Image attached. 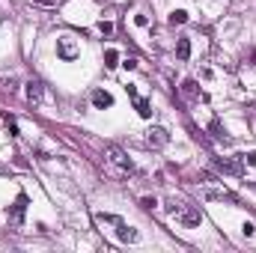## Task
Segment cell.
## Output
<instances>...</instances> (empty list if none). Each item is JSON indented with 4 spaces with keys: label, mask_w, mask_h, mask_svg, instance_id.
I'll list each match as a JSON object with an SVG mask.
<instances>
[{
    "label": "cell",
    "mask_w": 256,
    "mask_h": 253,
    "mask_svg": "<svg viewBox=\"0 0 256 253\" xmlns=\"http://www.w3.org/2000/svg\"><path fill=\"white\" fill-rule=\"evenodd\" d=\"M98 221L114 224V227H116V238H119V241H125V244H134V241H137V230H131L122 218H114V214H98Z\"/></svg>",
    "instance_id": "obj_1"
},
{
    "label": "cell",
    "mask_w": 256,
    "mask_h": 253,
    "mask_svg": "<svg viewBox=\"0 0 256 253\" xmlns=\"http://www.w3.org/2000/svg\"><path fill=\"white\" fill-rule=\"evenodd\" d=\"M107 161H111L119 173H131L134 167H131V161L125 158V152L119 149V146H107Z\"/></svg>",
    "instance_id": "obj_2"
},
{
    "label": "cell",
    "mask_w": 256,
    "mask_h": 253,
    "mask_svg": "<svg viewBox=\"0 0 256 253\" xmlns=\"http://www.w3.org/2000/svg\"><path fill=\"white\" fill-rule=\"evenodd\" d=\"M24 214H27V194H18L15 203L9 206V224H24Z\"/></svg>",
    "instance_id": "obj_3"
},
{
    "label": "cell",
    "mask_w": 256,
    "mask_h": 253,
    "mask_svg": "<svg viewBox=\"0 0 256 253\" xmlns=\"http://www.w3.org/2000/svg\"><path fill=\"white\" fill-rule=\"evenodd\" d=\"M176 218H179V224H185V227H200L203 214H200L197 208H191V206H182V208L176 211Z\"/></svg>",
    "instance_id": "obj_4"
},
{
    "label": "cell",
    "mask_w": 256,
    "mask_h": 253,
    "mask_svg": "<svg viewBox=\"0 0 256 253\" xmlns=\"http://www.w3.org/2000/svg\"><path fill=\"white\" fill-rule=\"evenodd\" d=\"M78 54H81V51L75 48V42H71L69 36H60V39H57V57H60V60H75Z\"/></svg>",
    "instance_id": "obj_5"
},
{
    "label": "cell",
    "mask_w": 256,
    "mask_h": 253,
    "mask_svg": "<svg viewBox=\"0 0 256 253\" xmlns=\"http://www.w3.org/2000/svg\"><path fill=\"white\" fill-rule=\"evenodd\" d=\"M146 143H149L152 149H161V146H167V143H170V134H167V128H149V131H146Z\"/></svg>",
    "instance_id": "obj_6"
},
{
    "label": "cell",
    "mask_w": 256,
    "mask_h": 253,
    "mask_svg": "<svg viewBox=\"0 0 256 253\" xmlns=\"http://www.w3.org/2000/svg\"><path fill=\"white\" fill-rule=\"evenodd\" d=\"M111 104H114V95L107 90H95L93 92V107L95 111H104V107H111Z\"/></svg>",
    "instance_id": "obj_7"
},
{
    "label": "cell",
    "mask_w": 256,
    "mask_h": 253,
    "mask_svg": "<svg viewBox=\"0 0 256 253\" xmlns=\"http://www.w3.org/2000/svg\"><path fill=\"white\" fill-rule=\"evenodd\" d=\"M27 98H30L33 104H39V101L45 98V87H42L39 81H30V84H27Z\"/></svg>",
    "instance_id": "obj_8"
},
{
    "label": "cell",
    "mask_w": 256,
    "mask_h": 253,
    "mask_svg": "<svg viewBox=\"0 0 256 253\" xmlns=\"http://www.w3.org/2000/svg\"><path fill=\"white\" fill-rule=\"evenodd\" d=\"M182 95H185L188 101H200V98H203V92H200L197 81H185V84H182Z\"/></svg>",
    "instance_id": "obj_9"
},
{
    "label": "cell",
    "mask_w": 256,
    "mask_h": 253,
    "mask_svg": "<svg viewBox=\"0 0 256 253\" xmlns=\"http://www.w3.org/2000/svg\"><path fill=\"white\" fill-rule=\"evenodd\" d=\"M176 54H179V60H188L191 57V39H188V36H182V39L176 42Z\"/></svg>",
    "instance_id": "obj_10"
},
{
    "label": "cell",
    "mask_w": 256,
    "mask_h": 253,
    "mask_svg": "<svg viewBox=\"0 0 256 253\" xmlns=\"http://www.w3.org/2000/svg\"><path fill=\"white\" fill-rule=\"evenodd\" d=\"M134 107H137V114H140L143 119H149V116H152V104L146 101V98H140V95H137V98H134Z\"/></svg>",
    "instance_id": "obj_11"
},
{
    "label": "cell",
    "mask_w": 256,
    "mask_h": 253,
    "mask_svg": "<svg viewBox=\"0 0 256 253\" xmlns=\"http://www.w3.org/2000/svg\"><path fill=\"white\" fill-rule=\"evenodd\" d=\"M104 66H107V69H116V66H119V51H116V48H111V51L104 54Z\"/></svg>",
    "instance_id": "obj_12"
},
{
    "label": "cell",
    "mask_w": 256,
    "mask_h": 253,
    "mask_svg": "<svg viewBox=\"0 0 256 253\" xmlns=\"http://www.w3.org/2000/svg\"><path fill=\"white\" fill-rule=\"evenodd\" d=\"M185 21H188V12H182V9H176L170 15V24H185Z\"/></svg>",
    "instance_id": "obj_13"
},
{
    "label": "cell",
    "mask_w": 256,
    "mask_h": 253,
    "mask_svg": "<svg viewBox=\"0 0 256 253\" xmlns=\"http://www.w3.org/2000/svg\"><path fill=\"white\" fill-rule=\"evenodd\" d=\"M241 164H244V167H256V152H247V155H241Z\"/></svg>",
    "instance_id": "obj_14"
},
{
    "label": "cell",
    "mask_w": 256,
    "mask_h": 253,
    "mask_svg": "<svg viewBox=\"0 0 256 253\" xmlns=\"http://www.w3.org/2000/svg\"><path fill=\"white\" fill-rule=\"evenodd\" d=\"M211 134H214L217 140H227V137H224V128H221V122H211Z\"/></svg>",
    "instance_id": "obj_15"
},
{
    "label": "cell",
    "mask_w": 256,
    "mask_h": 253,
    "mask_svg": "<svg viewBox=\"0 0 256 253\" xmlns=\"http://www.w3.org/2000/svg\"><path fill=\"white\" fill-rule=\"evenodd\" d=\"M3 119H6V125H9V131H12V134H18V125H15V116H9V114H3Z\"/></svg>",
    "instance_id": "obj_16"
},
{
    "label": "cell",
    "mask_w": 256,
    "mask_h": 253,
    "mask_svg": "<svg viewBox=\"0 0 256 253\" xmlns=\"http://www.w3.org/2000/svg\"><path fill=\"white\" fill-rule=\"evenodd\" d=\"M98 30H101L104 36H111V33H114V24H111V21H101V24H98Z\"/></svg>",
    "instance_id": "obj_17"
},
{
    "label": "cell",
    "mask_w": 256,
    "mask_h": 253,
    "mask_svg": "<svg viewBox=\"0 0 256 253\" xmlns=\"http://www.w3.org/2000/svg\"><path fill=\"white\" fill-rule=\"evenodd\" d=\"M140 206H143V208H155V200H152V197H143Z\"/></svg>",
    "instance_id": "obj_18"
},
{
    "label": "cell",
    "mask_w": 256,
    "mask_h": 253,
    "mask_svg": "<svg viewBox=\"0 0 256 253\" xmlns=\"http://www.w3.org/2000/svg\"><path fill=\"white\" fill-rule=\"evenodd\" d=\"M134 24H137V27H146V24H149V18H146V15H137Z\"/></svg>",
    "instance_id": "obj_19"
},
{
    "label": "cell",
    "mask_w": 256,
    "mask_h": 253,
    "mask_svg": "<svg viewBox=\"0 0 256 253\" xmlns=\"http://www.w3.org/2000/svg\"><path fill=\"white\" fill-rule=\"evenodd\" d=\"M122 66H125V69H137V60H134V57H128V60H125Z\"/></svg>",
    "instance_id": "obj_20"
},
{
    "label": "cell",
    "mask_w": 256,
    "mask_h": 253,
    "mask_svg": "<svg viewBox=\"0 0 256 253\" xmlns=\"http://www.w3.org/2000/svg\"><path fill=\"white\" fill-rule=\"evenodd\" d=\"M36 3H42V6H51V3H54V0H36Z\"/></svg>",
    "instance_id": "obj_21"
}]
</instances>
